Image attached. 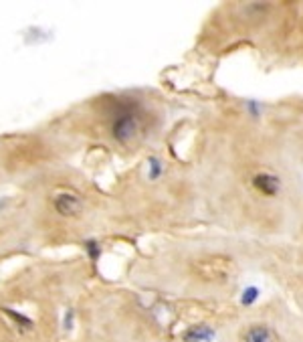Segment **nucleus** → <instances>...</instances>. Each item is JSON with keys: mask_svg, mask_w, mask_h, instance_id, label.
<instances>
[{"mask_svg": "<svg viewBox=\"0 0 303 342\" xmlns=\"http://www.w3.org/2000/svg\"><path fill=\"white\" fill-rule=\"evenodd\" d=\"M192 273L206 284H227L237 273V263L228 255H208L192 263Z\"/></svg>", "mask_w": 303, "mask_h": 342, "instance_id": "nucleus-1", "label": "nucleus"}, {"mask_svg": "<svg viewBox=\"0 0 303 342\" xmlns=\"http://www.w3.org/2000/svg\"><path fill=\"white\" fill-rule=\"evenodd\" d=\"M140 128H142L140 117L136 114H131V112H126L113 122L111 134L120 144H129L140 134Z\"/></svg>", "mask_w": 303, "mask_h": 342, "instance_id": "nucleus-2", "label": "nucleus"}, {"mask_svg": "<svg viewBox=\"0 0 303 342\" xmlns=\"http://www.w3.org/2000/svg\"><path fill=\"white\" fill-rule=\"evenodd\" d=\"M53 207L61 217H79L83 213V200L75 193H59L53 200Z\"/></svg>", "mask_w": 303, "mask_h": 342, "instance_id": "nucleus-3", "label": "nucleus"}, {"mask_svg": "<svg viewBox=\"0 0 303 342\" xmlns=\"http://www.w3.org/2000/svg\"><path fill=\"white\" fill-rule=\"evenodd\" d=\"M243 342H279V336L265 324H252L243 332Z\"/></svg>", "mask_w": 303, "mask_h": 342, "instance_id": "nucleus-4", "label": "nucleus"}, {"mask_svg": "<svg viewBox=\"0 0 303 342\" xmlns=\"http://www.w3.org/2000/svg\"><path fill=\"white\" fill-rule=\"evenodd\" d=\"M252 184H255V189L267 197H273L277 195L279 191V178L269 174V172H263V174H257L255 178H252Z\"/></svg>", "mask_w": 303, "mask_h": 342, "instance_id": "nucleus-5", "label": "nucleus"}, {"mask_svg": "<svg viewBox=\"0 0 303 342\" xmlns=\"http://www.w3.org/2000/svg\"><path fill=\"white\" fill-rule=\"evenodd\" d=\"M214 338V330L208 326H194L188 332H184V340L186 342H208Z\"/></svg>", "mask_w": 303, "mask_h": 342, "instance_id": "nucleus-6", "label": "nucleus"}, {"mask_svg": "<svg viewBox=\"0 0 303 342\" xmlns=\"http://www.w3.org/2000/svg\"><path fill=\"white\" fill-rule=\"evenodd\" d=\"M4 312H6V314H8V316H10V318H12L16 324H19L21 328H25V330H30L32 326H35V324H32V320H30V318H26L25 314H19V312H14V310H8V308H6Z\"/></svg>", "mask_w": 303, "mask_h": 342, "instance_id": "nucleus-7", "label": "nucleus"}, {"mask_svg": "<svg viewBox=\"0 0 303 342\" xmlns=\"http://www.w3.org/2000/svg\"><path fill=\"white\" fill-rule=\"evenodd\" d=\"M85 251H87L91 261H97L99 255H101V247H99V243L95 241V239H87V241H85Z\"/></svg>", "mask_w": 303, "mask_h": 342, "instance_id": "nucleus-8", "label": "nucleus"}, {"mask_svg": "<svg viewBox=\"0 0 303 342\" xmlns=\"http://www.w3.org/2000/svg\"><path fill=\"white\" fill-rule=\"evenodd\" d=\"M257 287H249V289H245V294H243V304L245 306H251L252 302L257 300Z\"/></svg>", "mask_w": 303, "mask_h": 342, "instance_id": "nucleus-9", "label": "nucleus"}, {"mask_svg": "<svg viewBox=\"0 0 303 342\" xmlns=\"http://www.w3.org/2000/svg\"><path fill=\"white\" fill-rule=\"evenodd\" d=\"M150 164H152V170H150V180H156V178L162 174V166H160V162H158L156 158H152V160H150Z\"/></svg>", "mask_w": 303, "mask_h": 342, "instance_id": "nucleus-10", "label": "nucleus"}, {"mask_svg": "<svg viewBox=\"0 0 303 342\" xmlns=\"http://www.w3.org/2000/svg\"><path fill=\"white\" fill-rule=\"evenodd\" d=\"M73 318H75V312L73 310H67L65 312V318H63V328L65 330H71L73 328Z\"/></svg>", "mask_w": 303, "mask_h": 342, "instance_id": "nucleus-11", "label": "nucleus"}]
</instances>
